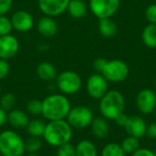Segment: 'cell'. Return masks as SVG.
Segmentation results:
<instances>
[{"mask_svg":"<svg viewBox=\"0 0 156 156\" xmlns=\"http://www.w3.org/2000/svg\"><path fill=\"white\" fill-rule=\"evenodd\" d=\"M90 127L92 134L98 139L106 138L110 132L109 123L107 120L103 117H94Z\"/></svg>","mask_w":156,"mask_h":156,"instance_id":"ac0fdd59","label":"cell"},{"mask_svg":"<svg viewBox=\"0 0 156 156\" xmlns=\"http://www.w3.org/2000/svg\"><path fill=\"white\" fill-rule=\"evenodd\" d=\"M107 60L103 58H98L97 59H95L94 63H93V68L94 69L98 72V73H101L105 64H106Z\"/></svg>","mask_w":156,"mask_h":156,"instance_id":"e575fe53","label":"cell"},{"mask_svg":"<svg viewBox=\"0 0 156 156\" xmlns=\"http://www.w3.org/2000/svg\"><path fill=\"white\" fill-rule=\"evenodd\" d=\"M82 1H84V0H82Z\"/></svg>","mask_w":156,"mask_h":156,"instance_id":"ee69618b","label":"cell"},{"mask_svg":"<svg viewBox=\"0 0 156 156\" xmlns=\"http://www.w3.org/2000/svg\"><path fill=\"white\" fill-rule=\"evenodd\" d=\"M7 122V112L0 107V128Z\"/></svg>","mask_w":156,"mask_h":156,"instance_id":"74e56055","label":"cell"},{"mask_svg":"<svg viewBox=\"0 0 156 156\" xmlns=\"http://www.w3.org/2000/svg\"><path fill=\"white\" fill-rule=\"evenodd\" d=\"M86 90L90 97L94 100H101L109 90L108 80L101 73L92 74L87 80Z\"/></svg>","mask_w":156,"mask_h":156,"instance_id":"ba28073f","label":"cell"},{"mask_svg":"<svg viewBox=\"0 0 156 156\" xmlns=\"http://www.w3.org/2000/svg\"><path fill=\"white\" fill-rule=\"evenodd\" d=\"M154 84H155V87H156V79H155V82H154Z\"/></svg>","mask_w":156,"mask_h":156,"instance_id":"b9f144b4","label":"cell"},{"mask_svg":"<svg viewBox=\"0 0 156 156\" xmlns=\"http://www.w3.org/2000/svg\"><path fill=\"white\" fill-rule=\"evenodd\" d=\"M56 156H76L75 146L70 143H68L58 147Z\"/></svg>","mask_w":156,"mask_h":156,"instance_id":"f546056e","label":"cell"},{"mask_svg":"<svg viewBox=\"0 0 156 156\" xmlns=\"http://www.w3.org/2000/svg\"><path fill=\"white\" fill-rule=\"evenodd\" d=\"M120 7V0H90V8L99 19L112 17Z\"/></svg>","mask_w":156,"mask_h":156,"instance_id":"9c48e42d","label":"cell"},{"mask_svg":"<svg viewBox=\"0 0 156 156\" xmlns=\"http://www.w3.org/2000/svg\"><path fill=\"white\" fill-rule=\"evenodd\" d=\"M67 11L73 18H82L86 16L88 7L86 3L82 0H70Z\"/></svg>","mask_w":156,"mask_h":156,"instance_id":"d6986e66","label":"cell"},{"mask_svg":"<svg viewBox=\"0 0 156 156\" xmlns=\"http://www.w3.org/2000/svg\"><path fill=\"white\" fill-rule=\"evenodd\" d=\"M13 30L11 19L5 15L0 16V37L11 34Z\"/></svg>","mask_w":156,"mask_h":156,"instance_id":"f1b7e54d","label":"cell"},{"mask_svg":"<svg viewBox=\"0 0 156 156\" xmlns=\"http://www.w3.org/2000/svg\"><path fill=\"white\" fill-rule=\"evenodd\" d=\"M14 0H0V16L6 15L13 6Z\"/></svg>","mask_w":156,"mask_h":156,"instance_id":"d6a6232c","label":"cell"},{"mask_svg":"<svg viewBox=\"0 0 156 156\" xmlns=\"http://www.w3.org/2000/svg\"><path fill=\"white\" fill-rule=\"evenodd\" d=\"M1 92H2V87H1V84H0V94H1Z\"/></svg>","mask_w":156,"mask_h":156,"instance_id":"ab89813d","label":"cell"},{"mask_svg":"<svg viewBox=\"0 0 156 156\" xmlns=\"http://www.w3.org/2000/svg\"><path fill=\"white\" fill-rule=\"evenodd\" d=\"M93 119V112L90 108L84 105H77L71 107L66 121L73 129L83 130L90 127Z\"/></svg>","mask_w":156,"mask_h":156,"instance_id":"8992f818","label":"cell"},{"mask_svg":"<svg viewBox=\"0 0 156 156\" xmlns=\"http://www.w3.org/2000/svg\"><path fill=\"white\" fill-rule=\"evenodd\" d=\"M142 39L144 45L151 48H156V25L149 24L147 25L142 33Z\"/></svg>","mask_w":156,"mask_h":156,"instance_id":"603a6c76","label":"cell"},{"mask_svg":"<svg viewBox=\"0 0 156 156\" xmlns=\"http://www.w3.org/2000/svg\"><path fill=\"white\" fill-rule=\"evenodd\" d=\"M55 80L57 88L64 95L77 93L82 85L80 76L73 70H64L58 73Z\"/></svg>","mask_w":156,"mask_h":156,"instance_id":"5b68a950","label":"cell"},{"mask_svg":"<svg viewBox=\"0 0 156 156\" xmlns=\"http://www.w3.org/2000/svg\"><path fill=\"white\" fill-rule=\"evenodd\" d=\"M27 112L30 115L39 116L42 114V101L37 99H33L27 101Z\"/></svg>","mask_w":156,"mask_h":156,"instance_id":"83f0119b","label":"cell"},{"mask_svg":"<svg viewBox=\"0 0 156 156\" xmlns=\"http://www.w3.org/2000/svg\"><path fill=\"white\" fill-rule=\"evenodd\" d=\"M145 16L150 24L156 25V4H152L147 6L145 10Z\"/></svg>","mask_w":156,"mask_h":156,"instance_id":"4dcf8cb0","label":"cell"},{"mask_svg":"<svg viewBox=\"0 0 156 156\" xmlns=\"http://www.w3.org/2000/svg\"><path fill=\"white\" fill-rule=\"evenodd\" d=\"M121 146L125 154H133L138 148H140V142L138 138L133 136H127L121 144Z\"/></svg>","mask_w":156,"mask_h":156,"instance_id":"484cf974","label":"cell"},{"mask_svg":"<svg viewBox=\"0 0 156 156\" xmlns=\"http://www.w3.org/2000/svg\"><path fill=\"white\" fill-rule=\"evenodd\" d=\"M13 29L20 33H26L34 27V18L32 15L26 10H17L10 17Z\"/></svg>","mask_w":156,"mask_h":156,"instance_id":"8fae6325","label":"cell"},{"mask_svg":"<svg viewBox=\"0 0 156 156\" xmlns=\"http://www.w3.org/2000/svg\"><path fill=\"white\" fill-rule=\"evenodd\" d=\"M123 128L125 129L129 136L140 139L146 135L147 124L142 117L131 116L128 118V121Z\"/></svg>","mask_w":156,"mask_h":156,"instance_id":"5bb4252c","label":"cell"},{"mask_svg":"<svg viewBox=\"0 0 156 156\" xmlns=\"http://www.w3.org/2000/svg\"><path fill=\"white\" fill-rule=\"evenodd\" d=\"M129 67L128 65L120 59H112L107 60L102 71L101 75L108 80V82H122L127 79L129 76Z\"/></svg>","mask_w":156,"mask_h":156,"instance_id":"52a82bcc","label":"cell"},{"mask_svg":"<svg viewBox=\"0 0 156 156\" xmlns=\"http://www.w3.org/2000/svg\"><path fill=\"white\" fill-rule=\"evenodd\" d=\"M27 156H40L39 154H28Z\"/></svg>","mask_w":156,"mask_h":156,"instance_id":"f35d334b","label":"cell"},{"mask_svg":"<svg viewBox=\"0 0 156 156\" xmlns=\"http://www.w3.org/2000/svg\"><path fill=\"white\" fill-rule=\"evenodd\" d=\"M16 103V96L11 92H6L0 97V107L5 112H10L11 110L15 109Z\"/></svg>","mask_w":156,"mask_h":156,"instance_id":"4316f807","label":"cell"},{"mask_svg":"<svg viewBox=\"0 0 156 156\" xmlns=\"http://www.w3.org/2000/svg\"><path fill=\"white\" fill-rule=\"evenodd\" d=\"M73 128L66 120L49 121L46 123L44 141L52 147H59L68 144L72 139Z\"/></svg>","mask_w":156,"mask_h":156,"instance_id":"7a4b0ae2","label":"cell"},{"mask_svg":"<svg viewBox=\"0 0 156 156\" xmlns=\"http://www.w3.org/2000/svg\"><path fill=\"white\" fill-rule=\"evenodd\" d=\"M124 107V97L116 90H108V92L100 100L99 109L102 117L106 120H115L120 114L123 113Z\"/></svg>","mask_w":156,"mask_h":156,"instance_id":"3957f363","label":"cell"},{"mask_svg":"<svg viewBox=\"0 0 156 156\" xmlns=\"http://www.w3.org/2000/svg\"><path fill=\"white\" fill-rule=\"evenodd\" d=\"M128 118H129V116H127V115L123 112V113L120 114L114 121L116 122L117 125H119V126H121V127H124L125 124H126V122H127V121H128Z\"/></svg>","mask_w":156,"mask_h":156,"instance_id":"8d00e7d4","label":"cell"},{"mask_svg":"<svg viewBox=\"0 0 156 156\" xmlns=\"http://www.w3.org/2000/svg\"><path fill=\"white\" fill-rule=\"evenodd\" d=\"M29 121L27 112L22 110L13 109L7 113V122L15 129H26Z\"/></svg>","mask_w":156,"mask_h":156,"instance_id":"2e32d148","label":"cell"},{"mask_svg":"<svg viewBox=\"0 0 156 156\" xmlns=\"http://www.w3.org/2000/svg\"><path fill=\"white\" fill-rule=\"evenodd\" d=\"M45 128L46 122H44L40 119H33L29 121L27 126L26 127V130L30 136L42 138L44 135Z\"/></svg>","mask_w":156,"mask_h":156,"instance_id":"7402d4cb","label":"cell"},{"mask_svg":"<svg viewBox=\"0 0 156 156\" xmlns=\"http://www.w3.org/2000/svg\"><path fill=\"white\" fill-rule=\"evenodd\" d=\"M37 30L44 37H52L58 31V26L54 17L44 16L37 23Z\"/></svg>","mask_w":156,"mask_h":156,"instance_id":"9a60e30c","label":"cell"},{"mask_svg":"<svg viewBox=\"0 0 156 156\" xmlns=\"http://www.w3.org/2000/svg\"><path fill=\"white\" fill-rule=\"evenodd\" d=\"M132 156H156V154L147 148H138L132 154Z\"/></svg>","mask_w":156,"mask_h":156,"instance_id":"836d02e7","label":"cell"},{"mask_svg":"<svg viewBox=\"0 0 156 156\" xmlns=\"http://www.w3.org/2000/svg\"><path fill=\"white\" fill-rule=\"evenodd\" d=\"M76 156H99L96 145L90 140H81L75 146Z\"/></svg>","mask_w":156,"mask_h":156,"instance_id":"ffe728a7","label":"cell"},{"mask_svg":"<svg viewBox=\"0 0 156 156\" xmlns=\"http://www.w3.org/2000/svg\"><path fill=\"white\" fill-rule=\"evenodd\" d=\"M154 112H155V116H156V108H155V111H154Z\"/></svg>","mask_w":156,"mask_h":156,"instance_id":"60d3db41","label":"cell"},{"mask_svg":"<svg viewBox=\"0 0 156 156\" xmlns=\"http://www.w3.org/2000/svg\"><path fill=\"white\" fill-rule=\"evenodd\" d=\"M98 27L101 35L107 38L112 37L117 32V26L111 17L101 18L98 24Z\"/></svg>","mask_w":156,"mask_h":156,"instance_id":"44dd1931","label":"cell"},{"mask_svg":"<svg viewBox=\"0 0 156 156\" xmlns=\"http://www.w3.org/2000/svg\"><path fill=\"white\" fill-rule=\"evenodd\" d=\"M58 70L56 67L48 61H43L39 63L37 67V77L46 82H50L56 80L58 76Z\"/></svg>","mask_w":156,"mask_h":156,"instance_id":"e0dca14e","label":"cell"},{"mask_svg":"<svg viewBox=\"0 0 156 156\" xmlns=\"http://www.w3.org/2000/svg\"><path fill=\"white\" fill-rule=\"evenodd\" d=\"M71 109L70 101L62 93H53L42 101V116L47 121L66 120Z\"/></svg>","mask_w":156,"mask_h":156,"instance_id":"6da1fadb","label":"cell"},{"mask_svg":"<svg viewBox=\"0 0 156 156\" xmlns=\"http://www.w3.org/2000/svg\"><path fill=\"white\" fill-rule=\"evenodd\" d=\"M136 106L138 110L144 114H150L155 111L156 94L149 89L141 90L136 97Z\"/></svg>","mask_w":156,"mask_h":156,"instance_id":"7c38bea8","label":"cell"},{"mask_svg":"<svg viewBox=\"0 0 156 156\" xmlns=\"http://www.w3.org/2000/svg\"><path fill=\"white\" fill-rule=\"evenodd\" d=\"M10 71V66L8 60L0 58V80L5 79Z\"/></svg>","mask_w":156,"mask_h":156,"instance_id":"1f68e13d","label":"cell"},{"mask_svg":"<svg viewBox=\"0 0 156 156\" xmlns=\"http://www.w3.org/2000/svg\"><path fill=\"white\" fill-rule=\"evenodd\" d=\"M70 0H37L38 8L44 16L56 17L67 11Z\"/></svg>","mask_w":156,"mask_h":156,"instance_id":"30bf717a","label":"cell"},{"mask_svg":"<svg viewBox=\"0 0 156 156\" xmlns=\"http://www.w3.org/2000/svg\"><path fill=\"white\" fill-rule=\"evenodd\" d=\"M0 156H3V155H1V154H0Z\"/></svg>","mask_w":156,"mask_h":156,"instance_id":"7bdbcfd3","label":"cell"},{"mask_svg":"<svg viewBox=\"0 0 156 156\" xmlns=\"http://www.w3.org/2000/svg\"><path fill=\"white\" fill-rule=\"evenodd\" d=\"M146 135L150 139H156V122H152L151 124L147 125Z\"/></svg>","mask_w":156,"mask_h":156,"instance_id":"d590c367","label":"cell"},{"mask_svg":"<svg viewBox=\"0 0 156 156\" xmlns=\"http://www.w3.org/2000/svg\"><path fill=\"white\" fill-rule=\"evenodd\" d=\"M19 50V41L9 34L0 37V58L9 60L16 56Z\"/></svg>","mask_w":156,"mask_h":156,"instance_id":"4fadbf2b","label":"cell"},{"mask_svg":"<svg viewBox=\"0 0 156 156\" xmlns=\"http://www.w3.org/2000/svg\"><path fill=\"white\" fill-rule=\"evenodd\" d=\"M26 153L25 141L13 130L0 133V154L3 156H23Z\"/></svg>","mask_w":156,"mask_h":156,"instance_id":"277c9868","label":"cell"},{"mask_svg":"<svg viewBox=\"0 0 156 156\" xmlns=\"http://www.w3.org/2000/svg\"><path fill=\"white\" fill-rule=\"evenodd\" d=\"M43 143L41 138L30 136L25 141V149L28 154H37L42 148Z\"/></svg>","mask_w":156,"mask_h":156,"instance_id":"d4e9b609","label":"cell"},{"mask_svg":"<svg viewBox=\"0 0 156 156\" xmlns=\"http://www.w3.org/2000/svg\"><path fill=\"white\" fill-rule=\"evenodd\" d=\"M126 154L122 150L121 144L116 143H110L106 144L101 153V156H125Z\"/></svg>","mask_w":156,"mask_h":156,"instance_id":"cb8c5ba5","label":"cell"}]
</instances>
